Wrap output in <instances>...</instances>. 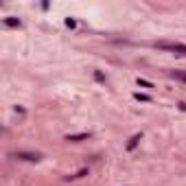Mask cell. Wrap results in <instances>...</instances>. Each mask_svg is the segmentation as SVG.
<instances>
[{
  "label": "cell",
  "mask_w": 186,
  "mask_h": 186,
  "mask_svg": "<svg viewBox=\"0 0 186 186\" xmlns=\"http://www.w3.org/2000/svg\"><path fill=\"white\" fill-rule=\"evenodd\" d=\"M158 48H164V51H173V53H182V55H186V46L184 44H167V42H160V44H155Z\"/></svg>",
  "instance_id": "1"
},
{
  "label": "cell",
  "mask_w": 186,
  "mask_h": 186,
  "mask_svg": "<svg viewBox=\"0 0 186 186\" xmlns=\"http://www.w3.org/2000/svg\"><path fill=\"white\" fill-rule=\"evenodd\" d=\"M18 158H20V160H29V162H37L42 155H39V153H29V151H20Z\"/></svg>",
  "instance_id": "2"
},
{
  "label": "cell",
  "mask_w": 186,
  "mask_h": 186,
  "mask_svg": "<svg viewBox=\"0 0 186 186\" xmlns=\"http://www.w3.org/2000/svg\"><path fill=\"white\" fill-rule=\"evenodd\" d=\"M90 134H72V136H68V140L70 143H79V140H88Z\"/></svg>",
  "instance_id": "3"
},
{
  "label": "cell",
  "mask_w": 186,
  "mask_h": 186,
  "mask_svg": "<svg viewBox=\"0 0 186 186\" xmlns=\"http://www.w3.org/2000/svg\"><path fill=\"white\" fill-rule=\"evenodd\" d=\"M140 138H143V136H140V134H136V136H134V138H131V140H129V143H127V149H134V147H136V145H138V143H140Z\"/></svg>",
  "instance_id": "4"
},
{
  "label": "cell",
  "mask_w": 186,
  "mask_h": 186,
  "mask_svg": "<svg viewBox=\"0 0 186 186\" xmlns=\"http://www.w3.org/2000/svg\"><path fill=\"white\" fill-rule=\"evenodd\" d=\"M138 101H143V103H151V97L149 94H140V92H136V94H134Z\"/></svg>",
  "instance_id": "5"
},
{
  "label": "cell",
  "mask_w": 186,
  "mask_h": 186,
  "mask_svg": "<svg viewBox=\"0 0 186 186\" xmlns=\"http://www.w3.org/2000/svg\"><path fill=\"white\" fill-rule=\"evenodd\" d=\"M5 24H7V27H20V20H15V18H7Z\"/></svg>",
  "instance_id": "6"
},
{
  "label": "cell",
  "mask_w": 186,
  "mask_h": 186,
  "mask_svg": "<svg viewBox=\"0 0 186 186\" xmlns=\"http://www.w3.org/2000/svg\"><path fill=\"white\" fill-rule=\"evenodd\" d=\"M138 85H143V88H153L149 81H145V79H138Z\"/></svg>",
  "instance_id": "7"
},
{
  "label": "cell",
  "mask_w": 186,
  "mask_h": 186,
  "mask_svg": "<svg viewBox=\"0 0 186 186\" xmlns=\"http://www.w3.org/2000/svg\"><path fill=\"white\" fill-rule=\"evenodd\" d=\"M94 79H97V81H101V83H103V81H105V77H103V75H101V72H99V70H97V72H94Z\"/></svg>",
  "instance_id": "8"
},
{
  "label": "cell",
  "mask_w": 186,
  "mask_h": 186,
  "mask_svg": "<svg viewBox=\"0 0 186 186\" xmlns=\"http://www.w3.org/2000/svg\"><path fill=\"white\" fill-rule=\"evenodd\" d=\"M83 175H88V169H81V171H79L75 177H83Z\"/></svg>",
  "instance_id": "9"
},
{
  "label": "cell",
  "mask_w": 186,
  "mask_h": 186,
  "mask_svg": "<svg viewBox=\"0 0 186 186\" xmlns=\"http://www.w3.org/2000/svg\"><path fill=\"white\" fill-rule=\"evenodd\" d=\"M182 79H184V81H186V75H182Z\"/></svg>",
  "instance_id": "10"
}]
</instances>
